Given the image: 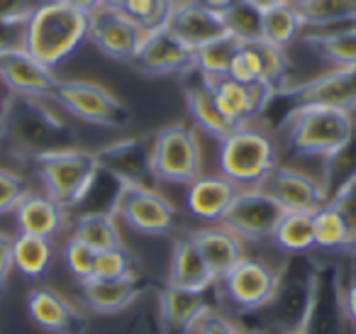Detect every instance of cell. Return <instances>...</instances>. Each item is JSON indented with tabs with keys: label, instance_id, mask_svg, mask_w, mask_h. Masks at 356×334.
<instances>
[{
	"label": "cell",
	"instance_id": "cell-1",
	"mask_svg": "<svg viewBox=\"0 0 356 334\" xmlns=\"http://www.w3.org/2000/svg\"><path fill=\"white\" fill-rule=\"evenodd\" d=\"M0 142L15 157L35 161L44 154L76 149L79 134L44 98L10 95L0 105Z\"/></svg>",
	"mask_w": 356,
	"mask_h": 334
},
{
	"label": "cell",
	"instance_id": "cell-2",
	"mask_svg": "<svg viewBox=\"0 0 356 334\" xmlns=\"http://www.w3.org/2000/svg\"><path fill=\"white\" fill-rule=\"evenodd\" d=\"M86 40H88V15L59 0H47L27 20L25 51L54 71Z\"/></svg>",
	"mask_w": 356,
	"mask_h": 334
},
{
	"label": "cell",
	"instance_id": "cell-3",
	"mask_svg": "<svg viewBox=\"0 0 356 334\" xmlns=\"http://www.w3.org/2000/svg\"><path fill=\"white\" fill-rule=\"evenodd\" d=\"M288 149L298 157L327 159L349 144L356 132L354 115L339 108H296L281 120Z\"/></svg>",
	"mask_w": 356,
	"mask_h": 334
},
{
	"label": "cell",
	"instance_id": "cell-4",
	"mask_svg": "<svg viewBox=\"0 0 356 334\" xmlns=\"http://www.w3.org/2000/svg\"><path fill=\"white\" fill-rule=\"evenodd\" d=\"M220 176L244 191L259 188L264 178L278 166V147L268 132L261 127L242 125L232 134L220 139L218 149Z\"/></svg>",
	"mask_w": 356,
	"mask_h": 334
},
{
	"label": "cell",
	"instance_id": "cell-5",
	"mask_svg": "<svg viewBox=\"0 0 356 334\" xmlns=\"http://www.w3.org/2000/svg\"><path fill=\"white\" fill-rule=\"evenodd\" d=\"M35 171L44 186L47 196L61 207H74L88 198L95 178L100 173L95 152L86 149H64V152H51L44 157H37Z\"/></svg>",
	"mask_w": 356,
	"mask_h": 334
},
{
	"label": "cell",
	"instance_id": "cell-6",
	"mask_svg": "<svg viewBox=\"0 0 356 334\" xmlns=\"http://www.w3.org/2000/svg\"><path fill=\"white\" fill-rule=\"evenodd\" d=\"M154 181L188 186L203 176V152L195 132L184 122L161 127L152 137Z\"/></svg>",
	"mask_w": 356,
	"mask_h": 334
},
{
	"label": "cell",
	"instance_id": "cell-7",
	"mask_svg": "<svg viewBox=\"0 0 356 334\" xmlns=\"http://www.w3.org/2000/svg\"><path fill=\"white\" fill-rule=\"evenodd\" d=\"M49 100H54L76 120L95 127L122 129L132 122V110L113 90L95 81H59Z\"/></svg>",
	"mask_w": 356,
	"mask_h": 334
},
{
	"label": "cell",
	"instance_id": "cell-8",
	"mask_svg": "<svg viewBox=\"0 0 356 334\" xmlns=\"http://www.w3.org/2000/svg\"><path fill=\"white\" fill-rule=\"evenodd\" d=\"M218 293L234 312L254 315L266 308L281 288V273L261 259L244 256L225 278H220Z\"/></svg>",
	"mask_w": 356,
	"mask_h": 334
},
{
	"label": "cell",
	"instance_id": "cell-9",
	"mask_svg": "<svg viewBox=\"0 0 356 334\" xmlns=\"http://www.w3.org/2000/svg\"><path fill=\"white\" fill-rule=\"evenodd\" d=\"M271 103H286V115L296 108H310V105L339 108V110H346V113H354L356 110V66L330 69L300 86H286V88L276 90ZM286 115H283V118H286Z\"/></svg>",
	"mask_w": 356,
	"mask_h": 334
},
{
	"label": "cell",
	"instance_id": "cell-10",
	"mask_svg": "<svg viewBox=\"0 0 356 334\" xmlns=\"http://www.w3.org/2000/svg\"><path fill=\"white\" fill-rule=\"evenodd\" d=\"M113 217L147 237H163L176 227V207L152 186H122L113 202Z\"/></svg>",
	"mask_w": 356,
	"mask_h": 334
},
{
	"label": "cell",
	"instance_id": "cell-11",
	"mask_svg": "<svg viewBox=\"0 0 356 334\" xmlns=\"http://www.w3.org/2000/svg\"><path fill=\"white\" fill-rule=\"evenodd\" d=\"M283 215L286 210L261 188H244L237 193L220 225L242 241H266L273 237Z\"/></svg>",
	"mask_w": 356,
	"mask_h": 334
},
{
	"label": "cell",
	"instance_id": "cell-12",
	"mask_svg": "<svg viewBox=\"0 0 356 334\" xmlns=\"http://www.w3.org/2000/svg\"><path fill=\"white\" fill-rule=\"evenodd\" d=\"M129 64L147 76H184L193 71V49L163 25L159 30L144 32Z\"/></svg>",
	"mask_w": 356,
	"mask_h": 334
},
{
	"label": "cell",
	"instance_id": "cell-13",
	"mask_svg": "<svg viewBox=\"0 0 356 334\" xmlns=\"http://www.w3.org/2000/svg\"><path fill=\"white\" fill-rule=\"evenodd\" d=\"M103 173L113 176L122 186H152V139L124 137L113 144H105L95 152Z\"/></svg>",
	"mask_w": 356,
	"mask_h": 334
},
{
	"label": "cell",
	"instance_id": "cell-14",
	"mask_svg": "<svg viewBox=\"0 0 356 334\" xmlns=\"http://www.w3.org/2000/svg\"><path fill=\"white\" fill-rule=\"evenodd\" d=\"M144 32L124 10L103 8L88 15V40L100 54L118 61H132Z\"/></svg>",
	"mask_w": 356,
	"mask_h": 334
},
{
	"label": "cell",
	"instance_id": "cell-15",
	"mask_svg": "<svg viewBox=\"0 0 356 334\" xmlns=\"http://www.w3.org/2000/svg\"><path fill=\"white\" fill-rule=\"evenodd\" d=\"M259 188L268 193L286 212H317L322 205H327L322 183L293 166L278 164Z\"/></svg>",
	"mask_w": 356,
	"mask_h": 334
},
{
	"label": "cell",
	"instance_id": "cell-16",
	"mask_svg": "<svg viewBox=\"0 0 356 334\" xmlns=\"http://www.w3.org/2000/svg\"><path fill=\"white\" fill-rule=\"evenodd\" d=\"M203 79V76H200ZM205 84L213 88L215 100H218L220 113L232 122L234 127L242 125H252L254 118L264 115L271 105L276 90L266 84H237L232 79H203Z\"/></svg>",
	"mask_w": 356,
	"mask_h": 334
},
{
	"label": "cell",
	"instance_id": "cell-17",
	"mask_svg": "<svg viewBox=\"0 0 356 334\" xmlns=\"http://www.w3.org/2000/svg\"><path fill=\"white\" fill-rule=\"evenodd\" d=\"M27 315L40 329L49 334H86L88 317L54 288L37 285L27 293Z\"/></svg>",
	"mask_w": 356,
	"mask_h": 334
},
{
	"label": "cell",
	"instance_id": "cell-18",
	"mask_svg": "<svg viewBox=\"0 0 356 334\" xmlns=\"http://www.w3.org/2000/svg\"><path fill=\"white\" fill-rule=\"evenodd\" d=\"M0 81L10 90V95L25 98H51L59 86V79L51 69L30 56L25 49L0 56Z\"/></svg>",
	"mask_w": 356,
	"mask_h": 334
},
{
	"label": "cell",
	"instance_id": "cell-19",
	"mask_svg": "<svg viewBox=\"0 0 356 334\" xmlns=\"http://www.w3.org/2000/svg\"><path fill=\"white\" fill-rule=\"evenodd\" d=\"M166 27L178 37V40L184 42V45H188L193 51L227 32L222 13L208 10V8H203L200 3H195V0L176 3Z\"/></svg>",
	"mask_w": 356,
	"mask_h": 334
},
{
	"label": "cell",
	"instance_id": "cell-20",
	"mask_svg": "<svg viewBox=\"0 0 356 334\" xmlns=\"http://www.w3.org/2000/svg\"><path fill=\"white\" fill-rule=\"evenodd\" d=\"M210 310L208 290H181L166 285L159 293V319L166 334H191Z\"/></svg>",
	"mask_w": 356,
	"mask_h": 334
},
{
	"label": "cell",
	"instance_id": "cell-21",
	"mask_svg": "<svg viewBox=\"0 0 356 334\" xmlns=\"http://www.w3.org/2000/svg\"><path fill=\"white\" fill-rule=\"evenodd\" d=\"M239 188L225 176H198L186 186V207L205 222H220L237 198Z\"/></svg>",
	"mask_w": 356,
	"mask_h": 334
},
{
	"label": "cell",
	"instance_id": "cell-22",
	"mask_svg": "<svg viewBox=\"0 0 356 334\" xmlns=\"http://www.w3.org/2000/svg\"><path fill=\"white\" fill-rule=\"evenodd\" d=\"M188 237L195 241V246H198L200 254H203L215 283H218L220 278H225V276L244 259V241L222 225L203 227V230L191 232Z\"/></svg>",
	"mask_w": 356,
	"mask_h": 334
},
{
	"label": "cell",
	"instance_id": "cell-23",
	"mask_svg": "<svg viewBox=\"0 0 356 334\" xmlns=\"http://www.w3.org/2000/svg\"><path fill=\"white\" fill-rule=\"evenodd\" d=\"M142 290L144 288L139 283V276H134V278H115V280L88 278L79 283L81 300L95 315L122 312V310H127L142 295Z\"/></svg>",
	"mask_w": 356,
	"mask_h": 334
},
{
	"label": "cell",
	"instance_id": "cell-24",
	"mask_svg": "<svg viewBox=\"0 0 356 334\" xmlns=\"http://www.w3.org/2000/svg\"><path fill=\"white\" fill-rule=\"evenodd\" d=\"M166 285L181 290H210L215 285L213 273L191 237H181L173 241Z\"/></svg>",
	"mask_w": 356,
	"mask_h": 334
},
{
	"label": "cell",
	"instance_id": "cell-25",
	"mask_svg": "<svg viewBox=\"0 0 356 334\" xmlns=\"http://www.w3.org/2000/svg\"><path fill=\"white\" fill-rule=\"evenodd\" d=\"M64 222V207L51 200L47 193H27L20 205L15 207V225L20 230V234L51 239V237L61 232Z\"/></svg>",
	"mask_w": 356,
	"mask_h": 334
},
{
	"label": "cell",
	"instance_id": "cell-26",
	"mask_svg": "<svg viewBox=\"0 0 356 334\" xmlns=\"http://www.w3.org/2000/svg\"><path fill=\"white\" fill-rule=\"evenodd\" d=\"M186 105H188V113H191V120L195 122V127L203 129L205 134L220 139H225L227 134H232L234 125L227 122L222 113L218 108V100H215V93L208 84L198 76V81L193 84H186Z\"/></svg>",
	"mask_w": 356,
	"mask_h": 334
},
{
	"label": "cell",
	"instance_id": "cell-27",
	"mask_svg": "<svg viewBox=\"0 0 356 334\" xmlns=\"http://www.w3.org/2000/svg\"><path fill=\"white\" fill-rule=\"evenodd\" d=\"M71 239L90 246L95 254H98V251H110V249L124 246L118 220L113 217V212H105V210H88L76 217Z\"/></svg>",
	"mask_w": 356,
	"mask_h": 334
},
{
	"label": "cell",
	"instance_id": "cell-28",
	"mask_svg": "<svg viewBox=\"0 0 356 334\" xmlns=\"http://www.w3.org/2000/svg\"><path fill=\"white\" fill-rule=\"evenodd\" d=\"M54 259L51 239L32 234L13 237V269L20 271L25 278H42L49 271Z\"/></svg>",
	"mask_w": 356,
	"mask_h": 334
},
{
	"label": "cell",
	"instance_id": "cell-29",
	"mask_svg": "<svg viewBox=\"0 0 356 334\" xmlns=\"http://www.w3.org/2000/svg\"><path fill=\"white\" fill-rule=\"evenodd\" d=\"M242 42L225 32L222 37L208 42V45L198 47L193 51V71L203 79H227L229 64H232L234 54L239 51Z\"/></svg>",
	"mask_w": 356,
	"mask_h": 334
},
{
	"label": "cell",
	"instance_id": "cell-30",
	"mask_svg": "<svg viewBox=\"0 0 356 334\" xmlns=\"http://www.w3.org/2000/svg\"><path fill=\"white\" fill-rule=\"evenodd\" d=\"M312 215L315 212H286L278 222L271 241L288 254H307L310 249H315Z\"/></svg>",
	"mask_w": 356,
	"mask_h": 334
},
{
	"label": "cell",
	"instance_id": "cell-31",
	"mask_svg": "<svg viewBox=\"0 0 356 334\" xmlns=\"http://www.w3.org/2000/svg\"><path fill=\"white\" fill-rule=\"evenodd\" d=\"M300 30H302V20L298 15L296 6H293V0L261 13V40L268 42V45H276L281 49H286L288 45L300 40Z\"/></svg>",
	"mask_w": 356,
	"mask_h": 334
},
{
	"label": "cell",
	"instance_id": "cell-32",
	"mask_svg": "<svg viewBox=\"0 0 356 334\" xmlns=\"http://www.w3.org/2000/svg\"><path fill=\"white\" fill-rule=\"evenodd\" d=\"M312 227H315V246L325 251H351V237L344 217L330 202L322 205L312 215Z\"/></svg>",
	"mask_w": 356,
	"mask_h": 334
},
{
	"label": "cell",
	"instance_id": "cell-33",
	"mask_svg": "<svg viewBox=\"0 0 356 334\" xmlns=\"http://www.w3.org/2000/svg\"><path fill=\"white\" fill-rule=\"evenodd\" d=\"M356 176V132L349 139L346 147H341L337 154L325 159V171H322V191H325L327 200L339 191L344 183H349Z\"/></svg>",
	"mask_w": 356,
	"mask_h": 334
},
{
	"label": "cell",
	"instance_id": "cell-34",
	"mask_svg": "<svg viewBox=\"0 0 356 334\" xmlns=\"http://www.w3.org/2000/svg\"><path fill=\"white\" fill-rule=\"evenodd\" d=\"M252 49L257 51L259 56V64H261V84L271 86L273 90H281L288 86V56H286V49L276 45H268L264 40H257V42H249Z\"/></svg>",
	"mask_w": 356,
	"mask_h": 334
},
{
	"label": "cell",
	"instance_id": "cell-35",
	"mask_svg": "<svg viewBox=\"0 0 356 334\" xmlns=\"http://www.w3.org/2000/svg\"><path fill=\"white\" fill-rule=\"evenodd\" d=\"M225 15V27L232 37H237L242 45L261 40V10L247 6L244 0H237Z\"/></svg>",
	"mask_w": 356,
	"mask_h": 334
},
{
	"label": "cell",
	"instance_id": "cell-36",
	"mask_svg": "<svg viewBox=\"0 0 356 334\" xmlns=\"http://www.w3.org/2000/svg\"><path fill=\"white\" fill-rule=\"evenodd\" d=\"M302 25L337 20V17H354L356 0H293Z\"/></svg>",
	"mask_w": 356,
	"mask_h": 334
},
{
	"label": "cell",
	"instance_id": "cell-37",
	"mask_svg": "<svg viewBox=\"0 0 356 334\" xmlns=\"http://www.w3.org/2000/svg\"><path fill=\"white\" fill-rule=\"evenodd\" d=\"M173 6H176L173 0H124L122 10L132 17L142 32H152L166 25Z\"/></svg>",
	"mask_w": 356,
	"mask_h": 334
},
{
	"label": "cell",
	"instance_id": "cell-38",
	"mask_svg": "<svg viewBox=\"0 0 356 334\" xmlns=\"http://www.w3.org/2000/svg\"><path fill=\"white\" fill-rule=\"evenodd\" d=\"M134 276H137V264H134V256L124 246L95 254L93 276L90 278L115 280V278H134Z\"/></svg>",
	"mask_w": 356,
	"mask_h": 334
},
{
	"label": "cell",
	"instance_id": "cell-39",
	"mask_svg": "<svg viewBox=\"0 0 356 334\" xmlns=\"http://www.w3.org/2000/svg\"><path fill=\"white\" fill-rule=\"evenodd\" d=\"M320 59L330 61L334 69L356 66V35L330 37V40H307L305 42Z\"/></svg>",
	"mask_w": 356,
	"mask_h": 334
},
{
	"label": "cell",
	"instance_id": "cell-40",
	"mask_svg": "<svg viewBox=\"0 0 356 334\" xmlns=\"http://www.w3.org/2000/svg\"><path fill=\"white\" fill-rule=\"evenodd\" d=\"M227 79L237 81V84H261V64H259L257 51L252 49V45H242L239 51L234 54L232 64H229Z\"/></svg>",
	"mask_w": 356,
	"mask_h": 334
},
{
	"label": "cell",
	"instance_id": "cell-41",
	"mask_svg": "<svg viewBox=\"0 0 356 334\" xmlns=\"http://www.w3.org/2000/svg\"><path fill=\"white\" fill-rule=\"evenodd\" d=\"M27 193H32V191L20 173L0 168V215L15 212V207L20 205Z\"/></svg>",
	"mask_w": 356,
	"mask_h": 334
},
{
	"label": "cell",
	"instance_id": "cell-42",
	"mask_svg": "<svg viewBox=\"0 0 356 334\" xmlns=\"http://www.w3.org/2000/svg\"><path fill=\"white\" fill-rule=\"evenodd\" d=\"M327 202H330L332 207H337L339 215L344 217L346 227H349V237H351V254H356V176L351 178L349 183H344Z\"/></svg>",
	"mask_w": 356,
	"mask_h": 334
},
{
	"label": "cell",
	"instance_id": "cell-43",
	"mask_svg": "<svg viewBox=\"0 0 356 334\" xmlns=\"http://www.w3.org/2000/svg\"><path fill=\"white\" fill-rule=\"evenodd\" d=\"M64 261H66V269L71 271L76 280H88L93 276V264H95V251L90 246L81 244L76 239H69L64 251Z\"/></svg>",
	"mask_w": 356,
	"mask_h": 334
},
{
	"label": "cell",
	"instance_id": "cell-44",
	"mask_svg": "<svg viewBox=\"0 0 356 334\" xmlns=\"http://www.w3.org/2000/svg\"><path fill=\"white\" fill-rule=\"evenodd\" d=\"M356 35V15L354 17H337V20L315 22V25H302L300 40H330V37Z\"/></svg>",
	"mask_w": 356,
	"mask_h": 334
},
{
	"label": "cell",
	"instance_id": "cell-45",
	"mask_svg": "<svg viewBox=\"0 0 356 334\" xmlns=\"http://www.w3.org/2000/svg\"><path fill=\"white\" fill-rule=\"evenodd\" d=\"M27 20H30V15L0 17V56L10 54V51L25 49Z\"/></svg>",
	"mask_w": 356,
	"mask_h": 334
},
{
	"label": "cell",
	"instance_id": "cell-46",
	"mask_svg": "<svg viewBox=\"0 0 356 334\" xmlns=\"http://www.w3.org/2000/svg\"><path fill=\"white\" fill-rule=\"evenodd\" d=\"M193 334H247L239 324H234L232 319L222 317L215 310H210L198 324H195Z\"/></svg>",
	"mask_w": 356,
	"mask_h": 334
},
{
	"label": "cell",
	"instance_id": "cell-47",
	"mask_svg": "<svg viewBox=\"0 0 356 334\" xmlns=\"http://www.w3.org/2000/svg\"><path fill=\"white\" fill-rule=\"evenodd\" d=\"M42 0H0V17H22L32 15Z\"/></svg>",
	"mask_w": 356,
	"mask_h": 334
},
{
	"label": "cell",
	"instance_id": "cell-48",
	"mask_svg": "<svg viewBox=\"0 0 356 334\" xmlns=\"http://www.w3.org/2000/svg\"><path fill=\"white\" fill-rule=\"evenodd\" d=\"M13 271V237L0 232V288L6 285L8 276Z\"/></svg>",
	"mask_w": 356,
	"mask_h": 334
},
{
	"label": "cell",
	"instance_id": "cell-49",
	"mask_svg": "<svg viewBox=\"0 0 356 334\" xmlns=\"http://www.w3.org/2000/svg\"><path fill=\"white\" fill-rule=\"evenodd\" d=\"M341 308H344L346 319L356 324V278H351V283L341 288Z\"/></svg>",
	"mask_w": 356,
	"mask_h": 334
},
{
	"label": "cell",
	"instance_id": "cell-50",
	"mask_svg": "<svg viewBox=\"0 0 356 334\" xmlns=\"http://www.w3.org/2000/svg\"><path fill=\"white\" fill-rule=\"evenodd\" d=\"M59 3H64V6L74 8L79 13H86V15H90V13L100 8V0H59Z\"/></svg>",
	"mask_w": 356,
	"mask_h": 334
},
{
	"label": "cell",
	"instance_id": "cell-51",
	"mask_svg": "<svg viewBox=\"0 0 356 334\" xmlns=\"http://www.w3.org/2000/svg\"><path fill=\"white\" fill-rule=\"evenodd\" d=\"M195 3H200L203 8H208V10H215V13H227L229 8L237 3V0H195Z\"/></svg>",
	"mask_w": 356,
	"mask_h": 334
},
{
	"label": "cell",
	"instance_id": "cell-52",
	"mask_svg": "<svg viewBox=\"0 0 356 334\" xmlns=\"http://www.w3.org/2000/svg\"><path fill=\"white\" fill-rule=\"evenodd\" d=\"M244 3H247V6H252V8H257V10L266 13V10H271V8H276V6L291 3V0H244Z\"/></svg>",
	"mask_w": 356,
	"mask_h": 334
},
{
	"label": "cell",
	"instance_id": "cell-53",
	"mask_svg": "<svg viewBox=\"0 0 356 334\" xmlns=\"http://www.w3.org/2000/svg\"><path fill=\"white\" fill-rule=\"evenodd\" d=\"M100 6H103V8H115V10H122L124 0H100Z\"/></svg>",
	"mask_w": 356,
	"mask_h": 334
},
{
	"label": "cell",
	"instance_id": "cell-54",
	"mask_svg": "<svg viewBox=\"0 0 356 334\" xmlns=\"http://www.w3.org/2000/svg\"><path fill=\"white\" fill-rule=\"evenodd\" d=\"M293 334H305V332H302V329H298V332H293Z\"/></svg>",
	"mask_w": 356,
	"mask_h": 334
},
{
	"label": "cell",
	"instance_id": "cell-55",
	"mask_svg": "<svg viewBox=\"0 0 356 334\" xmlns=\"http://www.w3.org/2000/svg\"><path fill=\"white\" fill-rule=\"evenodd\" d=\"M173 3H184V0H173Z\"/></svg>",
	"mask_w": 356,
	"mask_h": 334
}]
</instances>
